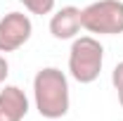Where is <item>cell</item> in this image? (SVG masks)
<instances>
[{
  "label": "cell",
  "mask_w": 123,
  "mask_h": 121,
  "mask_svg": "<svg viewBox=\"0 0 123 121\" xmlns=\"http://www.w3.org/2000/svg\"><path fill=\"white\" fill-rule=\"evenodd\" d=\"M33 102L43 119H64L71 107L66 74L57 67H43L33 76Z\"/></svg>",
  "instance_id": "cell-1"
},
{
  "label": "cell",
  "mask_w": 123,
  "mask_h": 121,
  "mask_svg": "<svg viewBox=\"0 0 123 121\" xmlns=\"http://www.w3.org/2000/svg\"><path fill=\"white\" fill-rule=\"evenodd\" d=\"M104 67V47L95 36H76L69 50V74L74 81L95 83Z\"/></svg>",
  "instance_id": "cell-2"
},
{
  "label": "cell",
  "mask_w": 123,
  "mask_h": 121,
  "mask_svg": "<svg viewBox=\"0 0 123 121\" xmlns=\"http://www.w3.org/2000/svg\"><path fill=\"white\" fill-rule=\"evenodd\" d=\"M80 26L97 36L123 33V2L121 0H95L80 10Z\"/></svg>",
  "instance_id": "cell-3"
},
{
  "label": "cell",
  "mask_w": 123,
  "mask_h": 121,
  "mask_svg": "<svg viewBox=\"0 0 123 121\" xmlns=\"http://www.w3.org/2000/svg\"><path fill=\"white\" fill-rule=\"evenodd\" d=\"M33 24L24 12H7L0 19V52H14L29 43Z\"/></svg>",
  "instance_id": "cell-4"
},
{
  "label": "cell",
  "mask_w": 123,
  "mask_h": 121,
  "mask_svg": "<svg viewBox=\"0 0 123 121\" xmlns=\"http://www.w3.org/2000/svg\"><path fill=\"white\" fill-rule=\"evenodd\" d=\"M80 29V10L74 5H66L50 17V33L57 40H74Z\"/></svg>",
  "instance_id": "cell-5"
},
{
  "label": "cell",
  "mask_w": 123,
  "mask_h": 121,
  "mask_svg": "<svg viewBox=\"0 0 123 121\" xmlns=\"http://www.w3.org/2000/svg\"><path fill=\"white\" fill-rule=\"evenodd\" d=\"M29 114V97L19 86L0 90V121H24Z\"/></svg>",
  "instance_id": "cell-6"
},
{
  "label": "cell",
  "mask_w": 123,
  "mask_h": 121,
  "mask_svg": "<svg viewBox=\"0 0 123 121\" xmlns=\"http://www.w3.org/2000/svg\"><path fill=\"white\" fill-rule=\"evenodd\" d=\"M31 14H52L55 12V0H19Z\"/></svg>",
  "instance_id": "cell-7"
},
{
  "label": "cell",
  "mask_w": 123,
  "mask_h": 121,
  "mask_svg": "<svg viewBox=\"0 0 123 121\" xmlns=\"http://www.w3.org/2000/svg\"><path fill=\"white\" fill-rule=\"evenodd\" d=\"M111 83H114V90L118 93V102L123 107V60L114 67V71H111Z\"/></svg>",
  "instance_id": "cell-8"
},
{
  "label": "cell",
  "mask_w": 123,
  "mask_h": 121,
  "mask_svg": "<svg viewBox=\"0 0 123 121\" xmlns=\"http://www.w3.org/2000/svg\"><path fill=\"white\" fill-rule=\"evenodd\" d=\"M7 76H10V64L5 60V55H0V86L7 81Z\"/></svg>",
  "instance_id": "cell-9"
}]
</instances>
